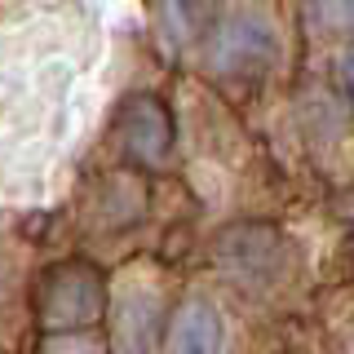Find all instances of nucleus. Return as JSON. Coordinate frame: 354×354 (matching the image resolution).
Segmentation results:
<instances>
[{"mask_svg": "<svg viewBox=\"0 0 354 354\" xmlns=\"http://www.w3.org/2000/svg\"><path fill=\"white\" fill-rule=\"evenodd\" d=\"M283 49V27L274 0H217L208 36L195 49V71L221 93L261 84Z\"/></svg>", "mask_w": 354, "mask_h": 354, "instance_id": "obj_1", "label": "nucleus"}, {"mask_svg": "<svg viewBox=\"0 0 354 354\" xmlns=\"http://www.w3.org/2000/svg\"><path fill=\"white\" fill-rule=\"evenodd\" d=\"M31 301H36L40 337L84 332V328H102V319L111 310V283L93 261L66 257V261H53L40 270Z\"/></svg>", "mask_w": 354, "mask_h": 354, "instance_id": "obj_2", "label": "nucleus"}, {"mask_svg": "<svg viewBox=\"0 0 354 354\" xmlns=\"http://www.w3.org/2000/svg\"><path fill=\"white\" fill-rule=\"evenodd\" d=\"M111 142H115L120 160L133 173H155L173 160L177 151V124L173 111L160 93H129L115 102L111 115Z\"/></svg>", "mask_w": 354, "mask_h": 354, "instance_id": "obj_3", "label": "nucleus"}, {"mask_svg": "<svg viewBox=\"0 0 354 354\" xmlns=\"http://www.w3.org/2000/svg\"><path fill=\"white\" fill-rule=\"evenodd\" d=\"M288 261H292V248L274 226L243 221L217 235V266L248 288H270L274 279H283Z\"/></svg>", "mask_w": 354, "mask_h": 354, "instance_id": "obj_4", "label": "nucleus"}, {"mask_svg": "<svg viewBox=\"0 0 354 354\" xmlns=\"http://www.w3.org/2000/svg\"><path fill=\"white\" fill-rule=\"evenodd\" d=\"M297 120L315 155H350L354 151V102L337 80H306L297 93Z\"/></svg>", "mask_w": 354, "mask_h": 354, "instance_id": "obj_5", "label": "nucleus"}, {"mask_svg": "<svg viewBox=\"0 0 354 354\" xmlns=\"http://www.w3.org/2000/svg\"><path fill=\"white\" fill-rule=\"evenodd\" d=\"M226 350V315L213 297H182L164 324V354H221Z\"/></svg>", "mask_w": 354, "mask_h": 354, "instance_id": "obj_6", "label": "nucleus"}, {"mask_svg": "<svg viewBox=\"0 0 354 354\" xmlns=\"http://www.w3.org/2000/svg\"><path fill=\"white\" fill-rule=\"evenodd\" d=\"M217 14V0H151V31L164 53L195 58L199 40L208 36Z\"/></svg>", "mask_w": 354, "mask_h": 354, "instance_id": "obj_7", "label": "nucleus"}, {"mask_svg": "<svg viewBox=\"0 0 354 354\" xmlns=\"http://www.w3.org/2000/svg\"><path fill=\"white\" fill-rule=\"evenodd\" d=\"M301 22L315 44H346L354 36V0H301Z\"/></svg>", "mask_w": 354, "mask_h": 354, "instance_id": "obj_8", "label": "nucleus"}, {"mask_svg": "<svg viewBox=\"0 0 354 354\" xmlns=\"http://www.w3.org/2000/svg\"><path fill=\"white\" fill-rule=\"evenodd\" d=\"M40 354H111V337L102 328L53 332V337H40Z\"/></svg>", "mask_w": 354, "mask_h": 354, "instance_id": "obj_9", "label": "nucleus"}, {"mask_svg": "<svg viewBox=\"0 0 354 354\" xmlns=\"http://www.w3.org/2000/svg\"><path fill=\"white\" fill-rule=\"evenodd\" d=\"M337 84H341V93L354 102V36L346 44H337Z\"/></svg>", "mask_w": 354, "mask_h": 354, "instance_id": "obj_10", "label": "nucleus"}]
</instances>
